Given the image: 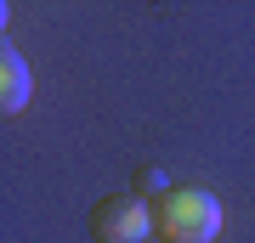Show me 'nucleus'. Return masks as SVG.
<instances>
[{"mask_svg": "<svg viewBox=\"0 0 255 243\" xmlns=\"http://www.w3.org/2000/svg\"><path fill=\"white\" fill-rule=\"evenodd\" d=\"M23 102H28V63L17 57L11 40H0V108L23 113Z\"/></svg>", "mask_w": 255, "mask_h": 243, "instance_id": "nucleus-3", "label": "nucleus"}, {"mask_svg": "<svg viewBox=\"0 0 255 243\" xmlns=\"http://www.w3.org/2000/svg\"><path fill=\"white\" fill-rule=\"evenodd\" d=\"M91 232H97V243H142L153 232V204L142 192H114L91 209Z\"/></svg>", "mask_w": 255, "mask_h": 243, "instance_id": "nucleus-2", "label": "nucleus"}, {"mask_svg": "<svg viewBox=\"0 0 255 243\" xmlns=\"http://www.w3.org/2000/svg\"><path fill=\"white\" fill-rule=\"evenodd\" d=\"M147 204H153V232L170 243H210L221 232V204L204 187H170L164 198H147Z\"/></svg>", "mask_w": 255, "mask_h": 243, "instance_id": "nucleus-1", "label": "nucleus"}]
</instances>
